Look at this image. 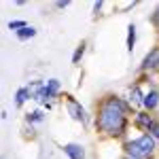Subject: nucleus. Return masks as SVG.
Returning a JSON list of instances; mask_svg holds the SVG:
<instances>
[{
  "label": "nucleus",
  "mask_w": 159,
  "mask_h": 159,
  "mask_svg": "<svg viewBox=\"0 0 159 159\" xmlns=\"http://www.w3.org/2000/svg\"><path fill=\"white\" fill-rule=\"evenodd\" d=\"M57 81L55 79H51V81H47V85H43L40 89L36 91V98L38 100H51L55 93H57Z\"/></svg>",
  "instance_id": "3"
},
{
  "label": "nucleus",
  "mask_w": 159,
  "mask_h": 159,
  "mask_svg": "<svg viewBox=\"0 0 159 159\" xmlns=\"http://www.w3.org/2000/svg\"><path fill=\"white\" fill-rule=\"evenodd\" d=\"M153 151H155V138L151 134H144L140 138H136V140H129L125 144L127 157H134V159H144L148 155H153Z\"/></svg>",
  "instance_id": "2"
},
{
  "label": "nucleus",
  "mask_w": 159,
  "mask_h": 159,
  "mask_svg": "<svg viewBox=\"0 0 159 159\" xmlns=\"http://www.w3.org/2000/svg\"><path fill=\"white\" fill-rule=\"evenodd\" d=\"M25 21H11V24H9V28H11V30H17V32H19V30H24L25 28Z\"/></svg>",
  "instance_id": "14"
},
{
  "label": "nucleus",
  "mask_w": 159,
  "mask_h": 159,
  "mask_svg": "<svg viewBox=\"0 0 159 159\" xmlns=\"http://www.w3.org/2000/svg\"><path fill=\"white\" fill-rule=\"evenodd\" d=\"M64 153L70 159H85V148L81 147V144H66Z\"/></svg>",
  "instance_id": "6"
},
{
  "label": "nucleus",
  "mask_w": 159,
  "mask_h": 159,
  "mask_svg": "<svg viewBox=\"0 0 159 159\" xmlns=\"http://www.w3.org/2000/svg\"><path fill=\"white\" fill-rule=\"evenodd\" d=\"M66 106H68V112L72 115V119L85 123V110H83V106H81L76 100H74V98H68V100H66Z\"/></svg>",
  "instance_id": "4"
},
{
  "label": "nucleus",
  "mask_w": 159,
  "mask_h": 159,
  "mask_svg": "<svg viewBox=\"0 0 159 159\" xmlns=\"http://www.w3.org/2000/svg\"><path fill=\"white\" fill-rule=\"evenodd\" d=\"M153 21H155V24L159 25V7H157V11L153 13Z\"/></svg>",
  "instance_id": "17"
},
{
  "label": "nucleus",
  "mask_w": 159,
  "mask_h": 159,
  "mask_svg": "<svg viewBox=\"0 0 159 159\" xmlns=\"http://www.w3.org/2000/svg\"><path fill=\"white\" fill-rule=\"evenodd\" d=\"M83 53H85V43H81V45L76 47V51H74V55H72V61H74V64H79V60L83 57Z\"/></svg>",
  "instance_id": "12"
},
{
  "label": "nucleus",
  "mask_w": 159,
  "mask_h": 159,
  "mask_svg": "<svg viewBox=\"0 0 159 159\" xmlns=\"http://www.w3.org/2000/svg\"><path fill=\"white\" fill-rule=\"evenodd\" d=\"M127 30H129L127 32V49L132 51L134 49V43H136V25H129Z\"/></svg>",
  "instance_id": "11"
},
{
  "label": "nucleus",
  "mask_w": 159,
  "mask_h": 159,
  "mask_svg": "<svg viewBox=\"0 0 159 159\" xmlns=\"http://www.w3.org/2000/svg\"><path fill=\"white\" fill-rule=\"evenodd\" d=\"M148 132H151V136H153V138H157V140H159V123H155Z\"/></svg>",
  "instance_id": "15"
},
{
  "label": "nucleus",
  "mask_w": 159,
  "mask_h": 159,
  "mask_svg": "<svg viewBox=\"0 0 159 159\" xmlns=\"http://www.w3.org/2000/svg\"><path fill=\"white\" fill-rule=\"evenodd\" d=\"M68 4H70L68 0H60V2H57V7H60V9H61V7H68Z\"/></svg>",
  "instance_id": "18"
},
{
  "label": "nucleus",
  "mask_w": 159,
  "mask_h": 159,
  "mask_svg": "<svg viewBox=\"0 0 159 159\" xmlns=\"http://www.w3.org/2000/svg\"><path fill=\"white\" fill-rule=\"evenodd\" d=\"M153 68H159V47L151 49L142 60V70H153Z\"/></svg>",
  "instance_id": "5"
},
{
  "label": "nucleus",
  "mask_w": 159,
  "mask_h": 159,
  "mask_svg": "<svg viewBox=\"0 0 159 159\" xmlns=\"http://www.w3.org/2000/svg\"><path fill=\"white\" fill-rule=\"evenodd\" d=\"M28 121H32V123L43 121V112H40V110H34L32 115H28Z\"/></svg>",
  "instance_id": "13"
},
{
  "label": "nucleus",
  "mask_w": 159,
  "mask_h": 159,
  "mask_svg": "<svg viewBox=\"0 0 159 159\" xmlns=\"http://www.w3.org/2000/svg\"><path fill=\"white\" fill-rule=\"evenodd\" d=\"M127 127L125 104L119 98H106L98 110V129L108 136H121Z\"/></svg>",
  "instance_id": "1"
},
{
  "label": "nucleus",
  "mask_w": 159,
  "mask_h": 159,
  "mask_svg": "<svg viewBox=\"0 0 159 159\" xmlns=\"http://www.w3.org/2000/svg\"><path fill=\"white\" fill-rule=\"evenodd\" d=\"M28 96H30V89L28 87H21L19 91H17V98H15V102H17V106H21L25 100H28Z\"/></svg>",
  "instance_id": "10"
},
{
  "label": "nucleus",
  "mask_w": 159,
  "mask_h": 159,
  "mask_svg": "<svg viewBox=\"0 0 159 159\" xmlns=\"http://www.w3.org/2000/svg\"><path fill=\"white\" fill-rule=\"evenodd\" d=\"M132 96H134V98H132L134 102H140V100H142V98H140V89H138V87H134V91H132Z\"/></svg>",
  "instance_id": "16"
},
{
  "label": "nucleus",
  "mask_w": 159,
  "mask_h": 159,
  "mask_svg": "<svg viewBox=\"0 0 159 159\" xmlns=\"http://www.w3.org/2000/svg\"><path fill=\"white\" fill-rule=\"evenodd\" d=\"M34 34H36V30H34L32 25H25L24 30H19V32H17V38H19V40H25V38H32Z\"/></svg>",
  "instance_id": "9"
},
{
  "label": "nucleus",
  "mask_w": 159,
  "mask_h": 159,
  "mask_svg": "<svg viewBox=\"0 0 159 159\" xmlns=\"http://www.w3.org/2000/svg\"><path fill=\"white\" fill-rule=\"evenodd\" d=\"M136 125H138V127H144V129H151V127L155 125V121L151 119V115L140 112V115H136Z\"/></svg>",
  "instance_id": "7"
},
{
  "label": "nucleus",
  "mask_w": 159,
  "mask_h": 159,
  "mask_svg": "<svg viewBox=\"0 0 159 159\" xmlns=\"http://www.w3.org/2000/svg\"><path fill=\"white\" fill-rule=\"evenodd\" d=\"M142 104H144L148 110L155 108V106L159 104V91H155V89H153V91H148L147 96H144V100H142Z\"/></svg>",
  "instance_id": "8"
},
{
  "label": "nucleus",
  "mask_w": 159,
  "mask_h": 159,
  "mask_svg": "<svg viewBox=\"0 0 159 159\" xmlns=\"http://www.w3.org/2000/svg\"><path fill=\"white\" fill-rule=\"evenodd\" d=\"M127 159H134V157H127Z\"/></svg>",
  "instance_id": "19"
}]
</instances>
